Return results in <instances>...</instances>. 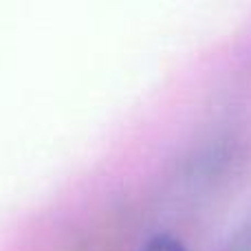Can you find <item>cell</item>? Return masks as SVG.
<instances>
[{
  "mask_svg": "<svg viewBox=\"0 0 251 251\" xmlns=\"http://www.w3.org/2000/svg\"><path fill=\"white\" fill-rule=\"evenodd\" d=\"M139 251H187L181 238H176L174 234L168 231H159V234L150 236L146 243L141 245Z\"/></svg>",
  "mask_w": 251,
  "mask_h": 251,
  "instance_id": "1",
  "label": "cell"
},
{
  "mask_svg": "<svg viewBox=\"0 0 251 251\" xmlns=\"http://www.w3.org/2000/svg\"><path fill=\"white\" fill-rule=\"evenodd\" d=\"M225 251H251V231L236 236V238L231 240L229 247H227Z\"/></svg>",
  "mask_w": 251,
  "mask_h": 251,
  "instance_id": "2",
  "label": "cell"
}]
</instances>
